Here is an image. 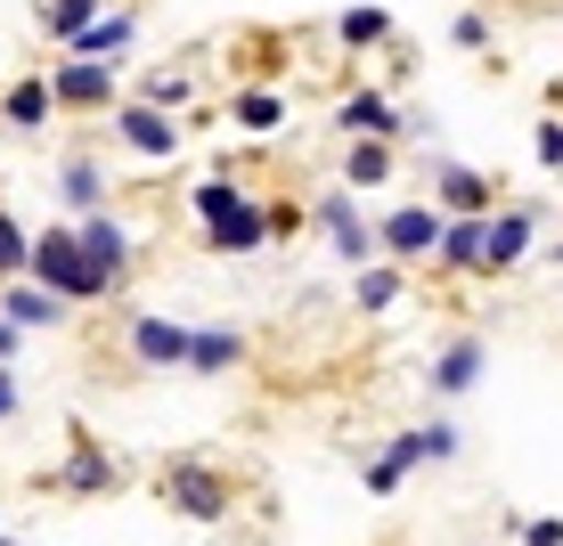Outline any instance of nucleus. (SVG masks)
I'll return each mask as SVG.
<instances>
[{"label": "nucleus", "mask_w": 563, "mask_h": 546, "mask_svg": "<svg viewBox=\"0 0 563 546\" xmlns=\"http://www.w3.org/2000/svg\"><path fill=\"white\" fill-rule=\"evenodd\" d=\"M155 490H164V505L180 522H229V514H238V481H229L212 457H164Z\"/></svg>", "instance_id": "nucleus-1"}, {"label": "nucleus", "mask_w": 563, "mask_h": 546, "mask_svg": "<svg viewBox=\"0 0 563 546\" xmlns=\"http://www.w3.org/2000/svg\"><path fill=\"white\" fill-rule=\"evenodd\" d=\"M424 457H433V465H450V457H457V424H441V416H433V424H409V433H393V441L376 448V457H367V490H376V498H393V490L417 473Z\"/></svg>", "instance_id": "nucleus-2"}, {"label": "nucleus", "mask_w": 563, "mask_h": 546, "mask_svg": "<svg viewBox=\"0 0 563 546\" xmlns=\"http://www.w3.org/2000/svg\"><path fill=\"white\" fill-rule=\"evenodd\" d=\"M33 286H49L57 302H107L99 278H90V261H82V237H74V229H42V237H33Z\"/></svg>", "instance_id": "nucleus-3"}, {"label": "nucleus", "mask_w": 563, "mask_h": 546, "mask_svg": "<svg viewBox=\"0 0 563 546\" xmlns=\"http://www.w3.org/2000/svg\"><path fill=\"white\" fill-rule=\"evenodd\" d=\"M310 221H319V237L335 245L352 269H376V261H384V245H376V221H367V204L352 197V188H327V197L310 204Z\"/></svg>", "instance_id": "nucleus-4"}, {"label": "nucleus", "mask_w": 563, "mask_h": 546, "mask_svg": "<svg viewBox=\"0 0 563 546\" xmlns=\"http://www.w3.org/2000/svg\"><path fill=\"white\" fill-rule=\"evenodd\" d=\"M441 237H450V221H441L433 204H393L376 221V245H384V261H393V269H424L441 253Z\"/></svg>", "instance_id": "nucleus-5"}, {"label": "nucleus", "mask_w": 563, "mask_h": 546, "mask_svg": "<svg viewBox=\"0 0 563 546\" xmlns=\"http://www.w3.org/2000/svg\"><path fill=\"white\" fill-rule=\"evenodd\" d=\"M74 237H82V261H90V278H99V294H123L131 269H140L131 229L114 221V212H90V221H74Z\"/></svg>", "instance_id": "nucleus-6"}, {"label": "nucleus", "mask_w": 563, "mask_h": 546, "mask_svg": "<svg viewBox=\"0 0 563 546\" xmlns=\"http://www.w3.org/2000/svg\"><path fill=\"white\" fill-rule=\"evenodd\" d=\"M188 343H197V326L164 319V310H131V319H123V350H131V367H147V376L188 367Z\"/></svg>", "instance_id": "nucleus-7"}, {"label": "nucleus", "mask_w": 563, "mask_h": 546, "mask_svg": "<svg viewBox=\"0 0 563 546\" xmlns=\"http://www.w3.org/2000/svg\"><path fill=\"white\" fill-rule=\"evenodd\" d=\"M498 204H507V197H498L490 171H474V164H441L433 171V212H441V221H490Z\"/></svg>", "instance_id": "nucleus-8"}, {"label": "nucleus", "mask_w": 563, "mask_h": 546, "mask_svg": "<svg viewBox=\"0 0 563 546\" xmlns=\"http://www.w3.org/2000/svg\"><path fill=\"white\" fill-rule=\"evenodd\" d=\"M269 237H278V212L262 197H245V204H229L221 221H205V253H221V261H245V253H262Z\"/></svg>", "instance_id": "nucleus-9"}, {"label": "nucleus", "mask_w": 563, "mask_h": 546, "mask_svg": "<svg viewBox=\"0 0 563 546\" xmlns=\"http://www.w3.org/2000/svg\"><path fill=\"white\" fill-rule=\"evenodd\" d=\"M114 140L140 155V164H172L188 131H180V114H155V107H140V99H123V107H114Z\"/></svg>", "instance_id": "nucleus-10"}, {"label": "nucleus", "mask_w": 563, "mask_h": 546, "mask_svg": "<svg viewBox=\"0 0 563 546\" xmlns=\"http://www.w3.org/2000/svg\"><path fill=\"white\" fill-rule=\"evenodd\" d=\"M335 131H352V140H384V147H393V140H409V114L393 107V90L367 82V90H343V99H335Z\"/></svg>", "instance_id": "nucleus-11"}, {"label": "nucleus", "mask_w": 563, "mask_h": 546, "mask_svg": "<svg viewBox=\"0 0 563 546\" xmlns=\"http://www.w3.org/2000/svg\"><path fill=\"white\" fill-rule=\"evenodd\" d=\"M114 481H123V473H114V457L82 433V424H74V457H66V473H49V490H66V498H107Z\"/></svg>", "instance_id": "nucleus-12"}, {"label": "nucleus", "mask_w": 563, "mask_h": 546, "mask_svg": "<svg viewBox=\"0 0 563 546\" xmlns=\"http://www.w3.org/2000/svg\"><path fill=\"white\" fill-rule=\"evenodd\" d=\"M49 90H57V107H123L114 99V66H90V57H57L49 66Z\"/></svg>", "instance_id": "nucleus-13"}, {"label": "nucleus", "mask_w": 563, "mask_h": 546, "mask_svg": "<svg viewBox=\"0 0 563 546\" xmlns=\"http://www.w3.org/2000/svg\"><path fill=\"white\" fill-rule=\"evenodd\" d=\"M66 310H74V302H57L49 286H33V278L0 286V319H9L16 335H49V326H66Z\"/></svg>", "instance_id": "nucleus-14"}, {"label": "nucleus", "mask_w": 563, "mask_h": 546, "mask_svg": "<svg viewBox=\"0 0 563 546\" xmlns=\"http://www.w3.org/2000/svg\"><path fill=\"white\" fill-rule=\"evenodd\" d=\"M482 367H490V343L457 335V343H441V359H433V376H424V383H433L441 400H457V392H474V383H482Z\"/></svg>", "instance_id": "nucleus-15"}, {"label": "nucleus", "mask_w": 563, "mask_h": 546, "mask_svg": "<svg viewBox=\"0 0 563 546\" xmlns=\"http://www.w3.org/2000/svg\"><path fill=\"white\" fill-rule=\"evenodd\" d=\"M531 237H539V204H498L490 212V278H507L531 253Z\"/></svg>", "instance_id": "nucleus-16"}, {"label": "nucleus", "mask_w": 563, "mask_h": 546, "mask_svg": "<svg viewBox=\"0 0 563 546\" xmlns=\"http://www.w3.org/2000/svg\"><path fill=\"white\" fill-rule=\"evenodd\" d=\"M433 269H450V278H490V221H450Z\"/></svg>", "instance_id": "nucleus-17"}, {"label": "nucleus", "mask_w": 563, "mask_h": 546, "mask_svg": "<svg viewBox=\"0 0 563 546\" xmlns=\"http://www.w3.org/2000/svg\"><path fill=\"white\" fill-rule=\"evenodd\" d=\"M131 42H140V16H131V9H107L99 25H90L82 42L66 49V57H90V66H123V49H131Z\"/></svg>", "instance_id": "nucleus-18"}, {"label": "nucleus", "mask_w": 563, "mask_h": 546, "mask_svg": "<svg viewBox=\"0 0 563 546\" xmlns=\"http://www.w3.org/2000/svg\"><path fill=\"white\" fill-rule=\"evenodd\" d=\"M49 114H57L49 74H25V82H9V90H0V123H16V131H42Z\"/></svg>", "instance_id": "nucleus-19"}, {"label": "nucleus", "mask_w": 563, "mask_h": 546, "mask_svg": "<svg viewBox=\"0 0 563 546\" xmlns=\"http://www.w3.org/2000/svg\"><path fill=\"white\" fill-rule=\"evenodd\" d=\"M57 197L82 212V221H90V212H107V164H99V155H66V171H57Z\"/></svg>", "instance_id": "nucleus-20"}, {"label": "nucleus", "mask_w": 563, "mask_h": 546, "mask_svg": "<svg viewBox=\"0 0 563 546\" xmlns=\"http://www.w3.org/2000/svg\"><path fill=\"white\" fill-rule=\"evenodd\" d=\"M99 16H107V0H42V33H49L57 49H74Z\"/></svg>", "instance_id": "nucleus-21"}, {"label": "nucleus", "mask_w": 563, "mask_h": 546, "mask_svg": "<svg viewBox=\"0 0 563 546\" xmlns=\"http://www.w3.org/2000/svg\"><path fill=\"white\" fill-rule=\"evenodd\" d=\"M245 359V335L238 326H197V343H188V376H221V367Z\"/></svg>", "instance_id": "nucleus-22"}, {"label": "nucleus", "mask_w": 563, "mask_h": 546, "mask_svg": "<svg viewBox=\"0 0 563 546\" xmlns=\"http://www.w3.org/2000/svg\"><path fill=\"white\" fill-rule=\"evenodd\" d=\"M229 123H238L245 131V140H269V131H278L286 123V99H278V90H238V99H229Z\"/></svg>", "instance_id": "nucleus-23"}, {"label": "nucleus", "mask_w": 563, "mask_h": 546, "mask_svg": "<svg viewBox=\"0 0 563 546\" xmlns=\"http://www.w3.org/2000/svg\"><path fill=\"white\" fill-rule=\"evenodd\" d=\"M384 180H393V147H384V140H360L352 155H343V180H335V188L367 197V188H384Z\"/></svg>", "instance_id": "nucleus-24"}, {"label": "nucleus", "mask_w": 563, "mask_h": 546, "mask_svg": "<svg viewBox=\"0 0 563 546\" xmlns=\"http://www.w3.org/2000/svg\"><path fill=\"white\" fill-rule=\"evenodd\" d=\"M400 286H409V278H400L393 261L360 269V278H352V310H367V319H376V310H393V302H400Z\"/></svg>", "instance_id": "nucleus-25"}, {"label": "nucleus", "mask_w": 563, "mask_h": 546, "mask_svg": "<svg viewBox=\"0 0 563 546\" xmlns=\"http://www.w3.org/2000/svg\"><path fill=\"white\" fill-rule=\"evenodd\" d=\"M245 197H254V188H245V180H229V171H212V180H197V188H188V212H197V221H221V212H229V204H245Z\"/></svg>", "instance_id": "nucleus-26"}, {"label": "nucleus", "mask_w": 563, "mask_h": 546, "mask_svg": "<svg viewBox=\"0 0 563 546\" xmlns=\"http://www.w3.org/2000/svg\"><path fill=\"white\" fill-rule=\"evenodd\" d=\"M188 90H197V82H188L180 66H147V74H140V107H155V114L188 107Z\"/></svg>", "instance_id": "nucleus-27"}, {"label": "nucleus", "mask_w": 563, "mask_h": 546, "mask_svg": "<svg viewBox=\"0 0 563 546\" xmlns=\"http://www.w3.org/2000/svg\"><path fill=\"white\" fill-rule=\"evenodd\" d=\"M335 42H343V49L393 42V16H384V9H343V16H335Z\"/></svg>", "instance_id": "nucleus-28"}, {"label": "nucleus", "mask_w": 563, "mask_h": 546, "mask_svg": "<svg viewBox=\"0 0 563 546\" xmlns=\"http://www.w3.org/2000/svg\"><path fill=\"white\" fill-rule=\"evenodd\" d=\"M16 278H33V237L0 212V286H16Z\"/></svg>", "instance_id": "nucleus-29"}, {"label": "nucleus", "mask_w": 563, "mask_h": 546, "mask_svg": "<svg viewBox=\"0 0 563 546\" xmlns=\"http://www.w3.org/2000/svg\"><path fill=\"white\" fill-rule=\"evenodd\" d=\"M531 155H539V171H563V123H555V114L531 131Z\"/></svg>", "instance_id": "nucleus-30"}, {"label": "nucleus", "mask_w": 563, "mask_h": 546, "mask_svg": "<svg viewBox=\"0 0 563 546\" xmlns=\"http://www.w3.org/2000/svg\"><path fill=\"white\" fill-rule=\"evenodd\" d=\"M450 42H457V49H482V42H490V16H482V9H457V16H450Z\"/></svg>", "instance_id": "nucleus-31"}, {"label": "nucleus", "mask_w": 563, "mask_h": 546, "mask_svg": "<svg viewBox=\"0 0 563 546\" xmlns=\"http://www.w3.org/2000/svg\"><path fill=\"white\" fill-rule=\"evenodd\" d=\"M0 416H16V376L0 367Z\"/></svg>", "instance_id": "nucleus-32"}, {"label": "nucleus", "mask_w": 563, "mask_h": 546, "mask_svg": "<svg viewBox=\"0 0 563 546\" xmlns=\"http://www.w3.org/2000/svg\"><path fill=\"white\" fill-rule=\"evenodd\" d=\"M16 343H25V335H16V326L0 319V359H16Z\"/></svg>", "instance_id": "nucleus-33"}, {"label": "nucleus", "mask_w": 563, "mask_h": 546, "mask_svg": "<svg viewBox=\"0 0 563 546\" xmlns=\"http://www.w3.org/2000/svg\"><path fill=\"white\" fill-rule=\"evenodd\" d=\"M522 546H539V538H522Z\"/></svg>", "instance_id": "nucleus-34"}, {"label": "nucleus", "mask_w": 563, "mask_h": 546, "mask_svg": "<svg viewBox=\"0 0 563 546\" xmlns=\"http://www.w3.org/2000/svg\"><path fill=\"white\" fill-rule=\"evenodd\" d=\"M0 90H9V82H0Z\"/></svg>", "instance_id": "nucleus-35"}, {"label": "nucleus", "mask_w": 563, "mask_h": 546, "mask_svg": "<svg viewBox=\"0 0 563 546\" xmlns=\"http://www.w3.org/2000/svg\"><path fill=\"white\" fill-rule=\"evenodd\" d=\"M0 546H9V538H0Z\"/></svg>", "instance_id": "nucleus-36"}]
</instances>
